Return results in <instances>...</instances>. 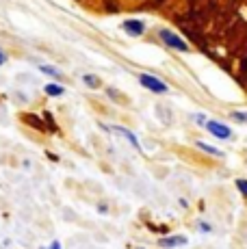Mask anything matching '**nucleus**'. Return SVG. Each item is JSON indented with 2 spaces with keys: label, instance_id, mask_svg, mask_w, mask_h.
<instances>
[{
  "label": "nucleus",
  "instance_id": "nucleus-2",
  "mask_svg": "<svg viewBox=\"0 0 247 249\" xmlns=\"http://www.w3.org/2000/svg\"><path fill=\"white\" fill-rule=\"evenodd\" d=\"M139 85L143 89L152 91V93H167V91H169V87H167V83H165V80L156 78V76H152V74H141L139 76Z\"/></svg>",
  "mask_w": 247,
  "mask_h": 249
},
{
  "label": "nucleus",
  "instance_id": "nucleus-9",
  "mask_svg": "<svg viewBox=\"0 0 247 249\" xmlns=\"http://www.w3.org/2000/svg\"><path fill=\"white\" fill-rule=\"evenodd\" d=\"M44 91H46L48 95H52V98H59V95L65 93V89L61 87V85H56V83H48V85L44 87Z\"/></svg>",
  "mask_w": 247,
  "mask_h": 249
},
{
  "label": "nucleus",
  "instance_id": "nucleus-14",
  "mask_svg": "<svg viewBox=\"0 0 247 249\" xmlns=\"http://www.w3.org/2000/svg\"><path fill=\"white\" fill-rule=\"evenodd\" d=\"M197 230H199V232H204V234H208V232H211V226H208V223L206 221H197Z\"/></svg>",
  "mask_w": 247,
  "mask_h": 249
},
{
  "label": "nucleus",
  "instance_id": "nucleus-3",
  "mask_svg": "<svg viewBox=\"0 0 247 249\" xmlns=\"http://www.w3.org/2000/svg\"><path fill=\"white\" fill-rule=\"evenodd\" d=\"M204 128H206V130L211 132L212 137L221 139V141H228V139H232V130L226 126V124L217 122V119H208V124H206Z\"/></svg>",
  "mask_w": 247,
  "mask_h": 249
},
{
  "label": "nucleus",
  "instance_id": "nucleus-18",
  "mask_svg": "<svg viewBox=\"0 0 247 249\" xmlns=\"http://www.w3.org/2000/svg\"><path fill=\"white\" fill-rule=\"evenodd\" d=\"M139 249H143V247H139Z\"/></svg>",
  "mask_w": 247,
  "mask_h": 249
},
{
  "label": "nucleus",
  "instance_id": "nucleus-16",
  "mask_svg": "<svg viewBox=\"0 0 247 249\" xmlns=\"http://www.w3.org/2000/svg\"><path fill=\"white\" fill-rule=\"evenodd\" d=\"M50 249H61V243H59V241H54V243L50 245Z\"/></svg>",
  "mask_w": 247,
  "mask_h": 249
},
{
  "label": "nucleus",
  "instance_id": "nucleus-13",
  "mask_svg": "<svg viewBox=\"0 0 247 249\" xmlns=\"http://www.w3.org/2000/svg\"><path fill=\"white\" fill-rule=\"evenodd\" d=\"M193 122L199 124V126H206L208 119H206V115H204V113H195V115H193Z\"/></svg>",
  "mask_w": 247,
  "mask_h": 249
},
{
  "label": "nucleus",
  "instance_id": "nucleus-17",
  "mask_svg": "<svg viewBox=\"0 0 247 249\" xmlns=\"http://www.w3.org/2000/svg\"><path fill=\"white\" fill-rule=\"evenodd\" d=\"M241 68H243V70H245V71H247V59H245V61H243V65H241Z\"/></svg>",
  "mask_w": 247,
  "mask_h": 249
},
{
  "label": "nucleus",
  "instance_id": "nucleus-6",
  "mask_svg": "<svg viewBox=\"0 0 247 249\" xmlns=\"http://www.w3.org/2000/svg\"><path fill=\"white\" fill-rule=\"evenodd\" d=\"M159 245L163 249H174L180 245H187V236H180V234H176V236H163V238H159Z\"/></svg>",
  "mask_w": 247,
  "mask_h": 249
},
{
  "label": "nucleus",
  "instance_id": "nucleus-11",
  "mask_svg": "<svg viewBox=\"0 0 247 249\" xmlns=\"http://www.w3.org/2000/svg\"><path fill=\"white\" fill-rule=\"evenodd\" d=\"M230 115H232V117L236 119V122H241V124H247V111H232Z\"/></svg>",
  "mask_w": 247,
  "mask_h": 249
},
{
  "label": "nucleus",
  "instance_id": "nucleus-1",
  "mask_svg": "<svg viewBox=\"0 0 247 249\" xmlns=\"http://www.w3.org/2000/svg\"><path fill=\"white\" fill-rule=\"evenodd\" d=\"M159 37H160V41H163L167 48H172V50H180V52H187L189 50L187 41H184L180 35H176L174 31H169V28H160Z\"/></svg>",
  "mask_w": 247,
  "mask_h": 249
},
{
  "label": "nucleus",
  "instance_id": "nucleus-12",
  "mask_svg": "<svg viewBox=\"0 0 247 249\" xmlns=\"http://www.w3.org/2000/svg\"><path fill=\"white\" fill-rule=\"evenodd\" d=\"M236 189L241 191V195H245V197H247V180H245V178H239V180H236Z\"/></svg>",
  "mask_w": 247,
  "mask_h": 249
},
{
  "label": "nucleus",
  "instance_id": "nucleus-4",
  "mask_svg": "<svg viewBox=\"0 0 247 249\" xmlns=\"http://www.w3.org/2000/svg\"><path fill=\"white\" fill-rule=\"evenodd\" d=\"M122 31L126 33L128 37H141L145 33V22H141V20H126L122 24Z\"/></svg>",
  "mask_w": 247,
  "mask_h": 249
},
{
  "label": "nucleus",
  "instance_id": "nucleus-8",
  "mask_svg": "<svg viewBox=\"0 0 247 249\" xmlns=\"http://www.w3.org/2000/svg\"><path fill=\"white\" fill-rule=\"evenodd\" d=\"M39 71H41V74H46V76H50V78H56V80H61V78H63V74H61V70L52 68V65H39Z\"/></svg>",
  "mask_w": 247,
  "mask_h": 249
},
{
  "label": "nucleus",
  "instance_id": "nucleus-5",
  "mask_svg": "<svg viewBox=\"0 0 247 249\" xmlns=\"http://www.w3.org/2000/svg\"><path fill=\"white\" fill-rule=\"evenodd\" d=\"M111 130H113V132H115V135H122V137H124V139H126V141H128V143H130V145H132V147H135V150H137V152H141V150H143V147H141V143H139V139H137L135 135H132V132H130V130H128V128H122V126H113V128H111Z\"/></svg>",
  "mask_w": 247,
  "mask_h": 249
},
{
  "label": "nucleus",
  "instance_id": "nucleus-10",
  "mask_svg": "<svg viewBox=\"0 0 247 249\" xmlns=\"http://www.w3.org/2000/svg\"><path fill=\"white\" fill-rule=\"evenodd\" d=\"M83 83L87 85L89 89H98L100 85H102V83H100V78H98L96 74H85V76H83Z\"/></svg>",
  "mask_w": 247,
  "mask_h": 249
},
{
  "label": "nucleus",
  "instance_id": "nucleus-15",
  "mask_svg": "<svg viewBox=\"0 0 247 249\" xmlns=\"http://www.w3.org/2000/svg\"><path fill=\"white\" fill-rule=\"evenodd\" d=\"M4 63H7V54H4V50L0 48V65H4Z\"/></svg>",
  "mask_w": 247,
  "mask_h": 249
},
{
  "label": "nucleus",
  "instance_id": "nucleus-7",
  "mask_svg": "<svg viewBox=\"0 0 247 249\" xmlns=\"http://www.w3.org/2000/svg\"><path fill=\"white\" fill-rule=\"evenodd\" d=\"M195 147H197V150H202V152H204V154H211V156H217V159H223V156H226V154H223V152H221V150H217V147H215V145H208V143H204V141H197V143H195Z\"/></svg>",
  "mask_w": 247,
  "mask_h": 249
}]
</instances>
